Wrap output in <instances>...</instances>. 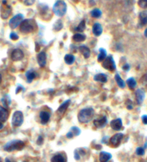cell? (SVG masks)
<instances>
[{
	"instance_id": "9a60e30c",
	"label": "cell",
	"mask_w": 147,
	"mask_h": 162,
	"mask_svg": "<svg viewBox=\"0 0 147 162\" xmlns=\"http://www.w3.org/2000/svg\"><path fill=\"white\" fill-rule=\"evenodd\" d=\"M85 155H86V151L84 148H78L74 150V156L76 161H80L82 158L85 156Z\"/></svg>"
},
{
	"instance_id": "f6af8a7d",
	"label": "cell",
	"mask_w": 147,
	"mask_h": 162,
	"mask_svg": "<svg viewBox=\"0 0 147 162\" xmlns=\"http://www.w3.org/2000/svg\"><path fill=\"white\" fill-rule=\"evenodd\" d=\"M127 109L128 110H132L133 109V105H132V102L130 100V103L127 104Z\"/></svg>"
},
{
	"instance_id": "cb8c5ba5",
	"label": "cell",
	"mask_w": 147,
	"mask_h": 162,
	"mask_svg": "<svg viewBox=\"0 0 147 162\" xmlns=\"http://www.w3.org/2000/svg\"><path fill=\"white\" fill-rule=\"evenodd\" d=\"M94 80L96 82L105 83L108 81V76L105 74H97L94 76Z\"/></svg>"
},
{
	"instance_id": "8992f818",
	"label": "cell",
	"mask_w": 147,
	"mask_h": 162,
	"mask_svg": "<svg viewBox=\"0 0 147 162\" xmlns=\"http://www.w3.org/2000/svg\"><path fill=\"white\" fill-rule=\"evenodd\" d=\"M102 66H103L104 69L109 70L110 71H115V70L116 69V63H115L114 59H112V57L111 56L106 57V59L103 61Z\"/></svg>"
},
{
	"instance_id": "6da1fadb",
	"label": "cell",
	"mask_w": 147,
	"mask_h": 162,
	"mask_svg": "<svg viewBox=\"0 0 147 162\" xmlns=\"http://www.w3.org/2000/svg\"><path fill=\"white\" fill-rule=\"evenodd\" d=\"M95 115V110L92 107L81 110L78 113V120L81 123H89Z\"/></svg>"
},
{
	"instance_id": "f35d334b",
	"label": "cell",
	"mask_w": 147,
	"mask_h": 162,
	"mask_svg": "<svg viewBox=\"0 0 147 162\" xmlns=\"http://www.w3.org/2000/svg\"><path fill=\"white\" fill-rule=\"evenodd\" d=\"M43 142H44L43 137L42 136H38V139H37V141H36V143H37V144L39 145V146H41V145L43 144Z\"/></svg>"
},
{
	"instance_id": "8fae6325",
	"label": "cell",
	"mask_w": 147,
	"mask_h": 162,
	"mask_svg": "<svg viewBox=\"0 0 147 162\" xmlns=\"http://www.w3.org/2000/svg\"><path fill=\"white\" fill-rule=\"evenodd\" d=\"M108 118L106 116H103L101 118H97L94 120L93 124L97 128H103L107 125Z\"/></svg>"
},
{
	"instance_id": "2e32d148",
	"label": "cell",
	"mask_w": 147,
	"mask_h": 162,
	"mask_svg": "<svg viewBox=\"0 0 147 162\" xmlns=\"http://www.w3.org/2000/svg\"><path fill=\"white\" fill-rule=\"evenodd\" d=\"M51 118V114L47 111H41L40 112V120L42 125H46Z\"/></svg>"
},
{
	"instance_id": "d4e9b609",
	"label": "cell",
	"mask_w": 147,
	"mask_h": 162,
	"mask_svg": "<svg viewBox=\"0 0 147 162\" xmlns=\"http://www.w3.org/2000/svg\"><path fill=\"white\" fill-rule=\"evenodd\" d=\"M1 102H2V103L3 104L4 107H5L6 109H7V108L9 107V106L10 105V104H11V98L10 97L9 95H6L4 96L2 98Z\"/></svg>"
},
{
	"instance_id": "7402d4cb",
	"label": "cell",
	"mask_w": 147,
	"mask_h": 162,
	"mask_svg": "<svg viewBox=\"0 0 147 162\" xmlns=\"http://www.w3.org/2000/svg\"><path fill=\"white\" fill-rule=\"evenodd\" d=\"M79 50H80L81 53H82L85 59L89 58V56H90V50H89L88 47L86 46H81L79 48Z\"/></svg>"
},
{
	"instance_id": "ba28073f",
	"label": "cell",
	"mask_w": 147,
	"mask_h": 162,
	"mask_svg": "<svg viewBox=\"0 0 147 162\" xmlns=\"http://www.w3.org/2000/svg\"><path fill=\"white\" fill-rule=\"evenodd\" d=\"M124 137V134L123 133H118L115 134L110 139V143L113 147H118L120 146L123 138Z\"/></svg>"
},
{
	"instance_id": "4316f807",
	"label": "cell",
	"mask_w": 147,
	"mask_h": 162,
	"mask_svg": "<svg viewBox=\"0 0 147 162\" xmlns=\"http://www.w3.org/2000/svg\"><path fill=\"white\" fill-rule=\"evenodd\" d=\"M100 53L97 56V61L99 62H103L107 57V52L104 48H100Z\"/></svg>"
},
{
	"instance_id": "74e56055",
	"label": "cell",
	"mask_w": 147,
	"mask_h": 162,
	"mask_svg": "<svg viewBox=\"0 0 147 162\" xmlns=\"http://www.w3.org/2000/svg\"><path fill=\"white\" fill-rule=\"evenodd\" d=\"M10 39L12 40H17L19 39L18 35L16 33H14V32H12V33H10Z\"/></svg>"
},
{
	"instance_id": "277c9868",
	"label": "cell",
	"mask_w": 147,
	"mask_h": 162,
	"mask_svg": "<svg viewBox=\"0 0 147 162\" xmlns=\"http://www.w3.org/2000/svg\"><path fill=\"white\" fill-rule=\"evenodd\" d=\"M23 121H24V116H23L22 112L20 110H17L14 112L12 118V127H20L22 125Z\"/></svg>"
},
{
	"instance_id": "ab89813d",
	"label": "cell",
	"mask_w": 147,
	"mask_h": 162,
	"mask_svg": "<svg viewBox=\"0 0 147 162\" xmlns=\"http://www.w3.org/2000/svg\"><path fill=\"white\" fill-rule=\"evenodd\" d=\"M35 0H25V5L27 6H31L35 3Z\"/></svg>"
},
{
	"instance_id": "1f68e13d",
	"label": "cell",
	"mask_w": 147,
	"mask_h": 162,
	"mask_svg": "<svg viewBox=\"0 0 147 162\" xmlns=\"http://www.w3.org/2000/svg\"><path fill=\"white\" fill-rule=\"evenodd\" d=\"M10 14H11V9L10 7H6L5 10H2V11L1 17L2 19H7L10 15Z\"/></svg>"
},
{
	"instance_id": "816d5d0a",
	"label": "cell",
	"mask_w": 147,
	"mask_h": 162,
	"mask_svg": "<svg viewBox=\"0 0 147 162\" xmlns=\"http://www.w3.org/2000/svg\"><path fill=\"white\" fill-rule=\"evenodd\" d=\"M0 162H2V159L1 157H0Z\"/></svg>"
},
{
	"instance_id": "836d02e7",
	"label": "cell",
	"mask_w": 147,
	"mask_h": 162,
	"mask_svg": "<svg viewBox=\"0 0 147 162\" xmlns=\"http://www.w3.org/2000/svg\"><path fill=\"white\" fill-rule=\"evenodd\" d=\"M62 27H63V22L61 20H57L54 25V30L55 31L61 30Z\"/></svg>"
},
{
	"instance_id": "bcb514c9",
	"label": "cell",
	"mask_w": 147,
	"mask_h": 162,
	"mask_svg": "<svg viewBox=\"0 0 147 162\" xmlns=\"http://www.w3.org/2000/svg\"><path fill=\"white\" fill-rule=\"evenodd\" d=\"M22 89H23V90H25V89L23 88V87L22 86H20V87H17V89H16V91H15V92L18 94L19 91H20V90H22Z\"/></svg>"
},
{
	"instance_id": "ac0fdd59",
	"label": "cell",
	"mask_w": 147,
	"mask_h": 162,
	"mask_svg": "<svg viewBox=\"0 0 147 162\" xmlns=\"http://www.w3.org/2000/svg\"><path fill=\"white\" fill-rule=\"evenodd\" d=\"M112 156L110 153L103 151L100 153L99 161L100 162H108L112 159Z\"/></svg>"
},
{
	"instance_id": "c3c4849f",
	"label": "cell",
	"mask_w": 147,
	"mask_h": 162,
	"mask_svg": "<svg viewBox=\"0 0 147 162\" xmlns=\"http://www.w3.org/2000/svg\"><path fill=\"white\" fill-rule=\"evenodd\" d=\"M4 128V125H3V123L1 122V121H0V130H2Z\"/></svg>"
},
{
	"instance_id": "484cf974",
	"label": "cell",
	"mask_w": 147,
	"mask_h": 162,
	"mask_svg": "<svg viewBox=\"0 0 147 162\" xmlns=\"http://www.w3.org/2000/svg\"><path fill=\"white\" fill-rule=\"evenodd\" d=\"M139 20L141 24H142L143 25L147 24V10H144V11L140 12Z\"/></svg>"
},
{
	"instance_id": "e0dca14e",
	"label": "cell",
	"mask_w": 147,
	"mask_h": 162,
	"mask_svg": "<svg viewBox=\"0 0 147 162\" xmlns=\"http://www.w3.org/2000/svg\"><path fill=\"white\" fill-rule=\"evenodd\" d=\"M9 118V112L7 109L0 105V121L2 123H5Z\"/></svg>"
},
{
	"instance_id": "8d00e7d4",
	"label": "cell",
	"mask_w": 147,
	"mask_h": 162,
	"mask_svg": "<svg viewBox=\"0 0 147 162\" xmlns=\"http://www.w3.org/2000/svg\"><path fill=\"white\" fill-rule=\"evenodd\" d=\"M138 6L143 9H146L147 8V0H139L138 2Z\"/></svg>"
},
{
	"instance_id": "e575fe53",
	"label": "cell",
	"mask_w": 147,
	"mask_h": 162,
	"mask_svg": "<svg viewBox=\"0 0 147 162\" xmlns=\"http://www.w3.org/2000/svg\"><path fill=\"white\" fill-rule=\"evenodd\" d=\"M85 27H86V22H85V20H82L80 24H79L77 27L76 28V30L79 32H83L85 30Z\"/></svg>"
},
{
	"instance_id": "44dd1931",
	"label": "cell",
	"mask_w": 147,
	"mask_h": 162,
	"mask_svg": "<svg viewBox=\"0 0 147 162\" xmlns=\"http://www.w3.org/2000/svg\"><path fill=\"white\" fill-rule=\"evenodd\" d=\"M103 27H102V25L100 23L96 22L94 24L92 27V32L95 36L101 35V34L103 33Z\"/></svg>"
},
{
	"instance_id": "ee69618b",
	"label": "cell",
	"mask_w": 147,
	"mask_h": 162,
	"mask_svg": "<svg viewBox=\"0 0 147 162\" xmlns=\"http://www.w3.org/2000/svg\"><path fill=\"white\" fill-rule=\"evenodd\" d=\"M109 139V136H105V137L103 138V139H102L101 142L103 143V144H108V140Z\"/></svg>"
},
{
	"instance_id": "9c48e42d",
	"label": "cell",
	"mask_w": 147,
	"mask_h": 162,
	"mask_svg": "<svg viewBox=\"0 0 147 162\" xmlns=\"http://www.w3.org/2000/svg\"><path fill=\"white\" fill-rule=\"evenodd\" d=\"M70 103H71V100L70 99H67V100H66V101L63 102V103L61 104L60 106H59L58 110H57V111H56L57 115H58L59 117H62L63 115H64L66 111H67V108L69 107Z\"/></svg>"
},
{
	"instance_id": "7c38bea8",
	"label": "cell",
	"mask_w": 147,
	"mask_h": 162,
	"mask_svg": "<svg viewBox=\"0 0 147 162\" xmlns=\"http://www.w3.org/2000/svg\"><path fill=\"white\" fill-rule=\"evenodd\" d=\"M145 91L142 89H138L135 92L136 100L138 104H141L145 99Z\"/></svg>"
},
{
	"instance_id": "30bf717a",
	"label": "cell",
	"mask_w": 147,
	"mask_h": 162,
	"mask_svg": "<svg viewBox=\"0 0 147 162\" xmlns=\"http://www.w3.org/2000/svg\"><path fill=\"white\" fill-rule=\"evenodd\" d=\"M24 58V53L20 49L17 48L11 53V59L13 61H20Z\"/></svg>"
},
{
	"instance_id": "4fadbf2b",
	"label": "cell",
	"mask_w": 147,
	"mask_h": 162,
	"mask_svg": "<svg viewBox=\"0 0 147 162\" xmlns=\"http://www.w3.org/2000/svg\"><path fill=\"white\" fill-rule=\"evenodd\" d=\"M110 127L112 130L116 131H118L123 128V122L120 118H116L115 120H112L110 122Z\"/></svg>"
},
{
	"instance_id": "f546056e",
	"label": "cell",
	"mask_w": 147,
	"mask_h": 162,
	"mask_svg": "<svg viewBox=\"0 0 147 162\" xmlns=\"http://www.w3.org/2000/svg\"><path fill=\"white\" fill-rule=\"evenodd\" d=\"M115 79H116L117 84H118V85L120 87V88L123 89L125 87V82L123 80V79L120 77V76L118 74H116V76H115Z\"/></svg>"
},
{
	"instance_id": "7bdbcfd3",
	"label": "cell",
	"mask_w": 147,
	"mask_h": 162,
	"mask_svg": "<svg viewBox=\"0 0 147 162\" xmlns=\"http://www.w3.org/2000/svg\"><path fill=\"white\" fill-rule=\"evenodd\" d=\"M141 83L144 85H145V86H146V85H147V74H146V75H144V77L142 78Z\"/></svg>"
},
{
	"instance_id": "83f0119b",
	"label": "cell",
	"mask_w": 147,
	"mask_h": 162,
	"mask_svg": "<svg viewBox=\"0 0 147 162\" xmlns=\"http://www.w3.org/2000/svg\"><path fill=\"white\" fill-rule=\"evenodd\" d=\"M72 39H73L74 41L75 42H82L84 41V40L86 39V35H84V34H82L80 33H76L74 34L73 38H72Z\"/></svg>"
},
{
	"instance_id": "ffe728a7",
	"label": "cell",
	"mask_w": 147,
	"mask_h": 162,
	"mask_svg": "<svg viewBox=\"0 0 147 162\" xmlns=\"http://www.w3.org/2000/svg\"><path fill=\"white\" fill-rule=\"evenodd\" d=\"M51 162H67V157L62 153H58L51 158Z\"/></svg>"
},
{
	"instance_id": "4dcf8cb0",
	"label": "cell",
	"mask_w": 147,
	"mask_h": 162,
	"mask_svg": "<svg viewBox=\"0 0 147 162\" xmlns=\"http://www.w3.org/2000/svg\"><path fill=\"white\" fill-rule=\"evenodd\" d=\"M64 61L67 64L71 65L75 61V57L71 54H67L64 57Z\"/></svg>"
},
{
	"instance_id": "5b68a950",
	"label": "cell",
	"mask_w": 147,
	"mask_h": 162,
	"mask_svg": "<svg viewBox=\"0 0 147 162\" xmlns=\"http://www.w3.org/2000/svg\"><path fill=\"white\" fill-rule=\"evenodd\" d=\"M34 30V26L31 20H23L20 24V31L22 33L28 34Z\"/></svg>"
},
{
	"instance_id": "7dc6e473",
	"label": "cell",
	"mask_w": 147,
	"mask_h": 162,
	"mask_svg": "<svg viewBox=\"0 0 147 162\" xmlns=\"http://www.w3.org/2000/svg\"><path fill=\"white\" fill-rule=\"evenodd\" d=\"M5 162H16V161H12L10 160L9 158H6L5 159Z\"/></svg>"
},
{
	"instance_id": "5bb4252c",
	"label": "cell",
	"mask_w": 147,
	"mask_h": 162,
	"mask_svg": "<svg viewBox=\"0 0 147 162\" xmlns=\"http://www.w3.org/2000/svg\"><path fill=\"white\" fill-rule=\"evenodd\" d=\"M37 61L38 65L41 68H43L46 65V53L42 51L39 53L37 56Z\"/></svg>"
},
{
	"instance_id": "52a82bcc",
	"label": "cell",
	"mask_w": 147,
	"mask_h": 162,
	"mask_svg": "<svg viewBox=\"0 0 147 162\" xmlns=\"http://www.w3.org/2000/svg\"><path fill=\"white\" fill-rule=\"evenodd\" d=\"M23 18L24 16L22 14H18L16 15H14L13 18L10 19L9 22V25L10 28L14 30L18 27L19 25H20L21 23L23 21Z\"/></svg>"
},
{
	"instance_id": "7a4b0ae2",
	"label": "cell",
	"mask_w": 147,
	"mask_h": 162,
	"mask_svg": "<svg viewBox=\"0 0 147 162\" xmlns=\"http://www.w3.org/2000/svg\"><path fill=\"white\" fill-rule=\"evenodd\" d=\"M25 143L21 140L14 139L7 142L4 146V150L7 152H12L15 151H21L25 148Z\"/></svg>"
},
{
	"instance_id": "f1b7e54d",
	"label": "cell",
	"mask_w": 147,
	"mask_h": 162,
	"mask_svg": "<svg viewBox=\"0 0 147 162\" xmlns=\"http://www.w3.org/2000/svg\"><path fill=\"white\" fill-rule=\"evenodd\" d=\"M126 83L128 84V87H129L130 89H131V90H133L136 87V85H137V82H136V81L135 79L133 77H131L129 79H128L126 80Z\"/></svg>"
},
{
	"instance_id": "b9f144b4",
	"label": "cell",
	"mask_w": 147,
	"mask_h": 162,
	"mask_svg": "<svg viewBox=\"0 0 147 162\" xmlns=\"http://www.w3.org/2000/svg\"><path fill=\"white\" fill-rule=\"evenodd\" d=\"M141 120H142L143 123H144V125H147V115H142Z\"/></svg>"
},
{
	"instance_id": "f907efd6",
	"label": "cell",
	"mask_w": 147,
	"mask_h": 162,
	"mask_svg": "<svg viewBox=\"0 0 147 162\" xmlns=\"http://www.w3.org/2000/svg\"><path fill=\"white\" fill-rule=\"evenodd\" d=\"M2 81V74H0V84H1Z\"/></svg>"
},
{
	"instance_id": "603a6c76",
	"label": "cell",
	"mask_w": 147,
	"mask_h": 162,
	"mask_svg": "<svg viewBox=\"0 0 147 162\" xmlns=\"http://www.w3.org/2000/svg\"><path fill=\"white\" fill-rule=\"evenodd\" d=\"M25 76H26L27 78V82L28 83H31L33 82V79H35L37 76V74H36L35 71H34L33 70H29L26 72L25 74Z\"/></svg>"
},
{
	"instance_id": "3957f363",
	"label": "cell",
	"mask_w": 147,
	"mask_h": 162,
	"mask_svg": "<svg viewBox=\"0 0 147 162\" xmlns=\"http://www.w3.org/2000/svg\"><path fill=\"white\" fill-rule=\"evenodd\" d=\"M54 14L58 17L64 16L67 11V5L63 0H57L53 7Z\"/></svg>"
},
{
	"instance_id": "681fc988",
	"label": "cell",
	"mask_w": 147,
	"mask_h": 162,
	"mask_svg": "<svg viewBox=\"0 0 147 162\" xmlns=\"http://www.w3.org/2000/svg\"><path fill=\"white\" fill-rule=\"evenodd\" d=\"M144 35H145V37L147 38V28L145 30V31H144Z\"/></svg>"
},
{
	"instance_id": "d6a6232c",
	"label": "cell",
	"mask_w": 147,
	"mask_h": 162,
	"mask_svg": "<svg viewBox=\"0 0 147 162\" xmlns=\"http://www.w3.org/2000/svg\"><path fill=\"white\" fill-rule=\"evenodd\" d=\"M90 14H91V16L92 17V18H100V17H101L102 12L100 10L96 8V9H94L93 10H92Z\"/></svg>"
},
{
	"instance_id": "d590c367",
	"label": "cell",
	"mask_w": 147,
	"mask_h": 162,
	"mask_svg": "<svg viewBox=\"0 0 147 162\" xmlns=\"http://www.w3.org/2000/svg\"><path fill=\"white\" fill-rule=\"evenodd\" d=\"M136 153L138 156H144L145 154V148L144 147H138L136 149Z\"/></svg>"
},
{
	"instance_id": "60d3db41",
	"label": "cell",
	"mask_w": 147,
	"mask_h": 162,
	"mask_svg": "<svg viewBox=\"0 0 147 162\" xmlns=\"http://www.w3.org/2000/svg\"><path fill=\"white\" fill-rule=\"evenodd\" d=\"M122 69L123 71H129L130 70V66L129 64H128V63H125V64H124L123 66Z\"/></svg>"
},
{
	"instance_id": "d6986e66",
	"label": "cell",
	"mask_w": 147,
	"mask_h": 162,
	"mask_svg": "<svg viewBox=\"0 0 147 162\" xmlns=\"http://www.w3.org/2000/svg\"><path fill=\"white\" fill-rule=\"evenodd\" d=\"M81 134V130L79 128L74 126V127H72L71 130L68 132L67 134V137L68 138H69V139H71L74 137V136H80Z\"/></svg>"
}]
</instances>
